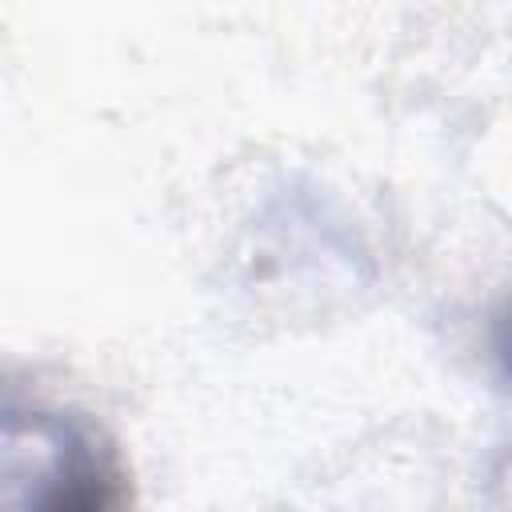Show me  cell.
Listing matches in <instances>:
<instances>
[{"instance_id":"cell-1","label":"cell","mask_w":512,"mask_h":512,"mask_svg":"<svg viewBox=\"0 0 512 512\" xmlns=\"http://www.w3.org/2000/svg\"><path fill=\"white\" fill-rule=\"evenodd\" d=\"M4 512H128L120 452L84 416L8 408Z\"/></svg>"},{"instance_id":"cell-2","label":"cell","mask_w":512,"mask_h":512,"mask_svg":"<svg viewBox=\"0 0 512 512\" xmlns=\"http://www.w3.org/2000/svg\"><path fill=\"white\" fill-rule=\"evenodd\" d=\"M496 352H500V360H504V368H508V376H512V320L504 324V332H500V340H496Z\"/></svg>"}]
</instances>
